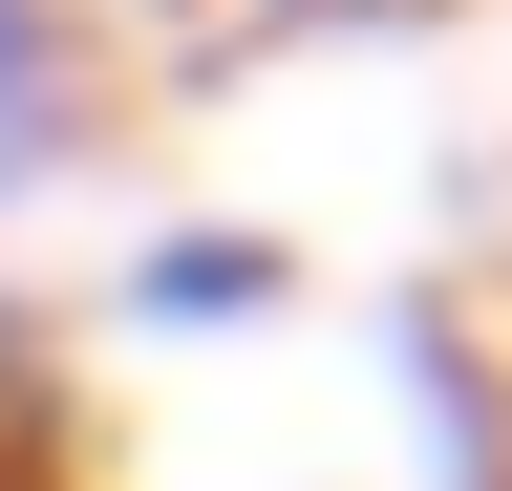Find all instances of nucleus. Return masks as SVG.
Listing matches in <instances>:
<instances>
[{
    "mask_svg": "<svg viewBox=\"0 0 512 491\" xmlns=\"http://www.w3.org/2000/svg\"><path fill=\"white\" fill-rule=\"evenodd\" d=\"M150 321H256V299H278V257H256V235H150Z\"/></svg>",
    "mask_w": 512,
    "mask_h": 491,
    "instance_id": "nucleus-1",
    "label": "nucleus"
},
{
    "mask_svg": "<svg viewBox=\"0 0 512 491\" xmlns=\"http://www.w3.org/2000/svg\"><path fill=\"white\" fill-rule=\"evenodd\" d=\"M0 491H22V470H0Z\"/></svg>",
    "mask_w": 512,
    "mask_h": 491,
    "instance_id": "nucleus-2",
    "label": "nucleus"
}]
</instances>
